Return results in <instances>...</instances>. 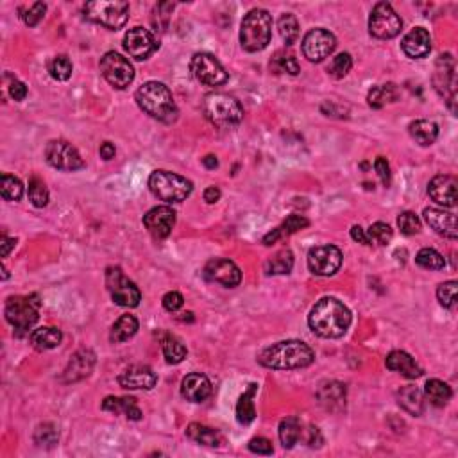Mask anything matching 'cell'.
I'll return each instance as SVG.
<instances>
[{
    "label": "cell",
    "instance_id": "1",
    "mask_svg": "<svg viewBox=\"0 0 458 458\" xmlns=\"http://www.w3.org/2000/svg\"><path fill=\"white\" fill-rule=\"evenodd\" d=\"M351 323L353 315L349 308L335 297H323L308 315L311 331L323 339H340L349 330Z\"/></svg>",
    "mask_w": 458,
    "mask_h": 458
},
{
    "label": "cell",
    "instance_id": "2",
    "mask_svg": "<svg viewBox=\"0 0 458 458\" xmlns=\"http://www.w3.org/2000/svg\"><path fill=\"white\" fill-rule=\"evenodd\" d=\"M315 360V353L308 344L301 340H285L274 346L263 349L258 356V362L267 369H303L311 365Z\"/></svg>",
    "mask_w": 458,
    "mask_h": 458
},
{
    "label": "cell",
    "instance_id": "3",
    "mask_svg": "<svg viewBox=\"0 0 458 458\" xmlns=\"http://www.w3.org/2000/svg\"><path fill=\"white\" fill-rule=\"evenodd\" d=\"M136 102L149 116L172 124L177 119V106L174 102L170 90L163 83L149 81L136 92Z\"/></svg>",
    "mask_w": 458,
    "mask_h": 458
},
{
    "label": "cell",
    "instance_id": "4",
    "mask_svg": "<svg viewBox=\"0 0 458 458\" xmlns=\"http://www.w3.org/2000/svg\"><path fill=\"white\" fill-rule=\"evenodd\" d=\"M272 16L265 9H252L240 25V43L248 52H260L271 43Z\"/></svg>",
    "mask_w": 458,
    "mask_h": 458
},
{
    "label": "cell",
    "instance_id": "5",
    "mask_svg": "<svg viewBox=\"0 0 458 458\" xmlns=\"http://www.w3.org/2000/svg\"><path fill=\"white\" fill-rule=\"evenodd\" d=\"M204 115L211 124L222 129L238 126L243 119L242 104L227 93H210L204 99Z\"/></svg>",
    "mask_w": 458,
    "mask_h": 458
},
{
    "label": "cell",
    "instance_id": "6",
    "mask_svg": "<svg viewBox=\"0 0 458 458\" xmlns=\"http://www.w3.org/2000/svg\"><path fill=\"white\" fill-rule=\"evenodd\" d=\"M149 188L158 199L165 203H181L190 197L194 184L187 177L168 170H154L149 177Z\"/></svg>",
    "mask_w": 458,
    "mask_h": 458
},
{
    "label": "cell",
    "instance_id": "7",
    "mask_svg": "<svg viewBox=\"0 0 458 458\" xmlns=\"http://www.w3.org/2000/svg\"><path fill=\"white\" fill-rule=\"evenodd\" d=\"M88 20L112 31H119L129 20V4L124 0H95L84 6Z\"/></svg>",
    "mask_w": 458,
    "mask_h": 458
},
{
    "label": "cell",
    "instance_id": "8",
    "mask_svg": "<svg viewBox=\"0 0 458 458\" xmlns=\"http://www.w3.org/2000/svg\"><path fill=\"white\" fill-rule=\"evenodd\" d=\"M6 321L18 333H25L36 324L40 317V299L38 295H15L6 303Z\"/></svg>",
    "mask_w": 458,
    "mask_h": 458
},
{
    "label": "cell",
    "instance_id": "9",
    "mask_svg": "<svg viewBox=\"0 0 458 458\" xmlns=\"http://www.w3.org/2000/svg\"><path fill=\"white\" fill-rule=\"evenodd\" d=\"M403 29V20L389 2H378L369 16V32L378 40H391Z\"/></svg>",
    "mask_w": 458,
    "mask_h": 458
},
{
    "label": "cell",
    "instance_id": "10",
    "mask_svg": "<svg viewBox=\"0 0 458 458\" xmlns=\"http://www.w3.org/2000/svg\"><path fill=\"white\" fill-rule=\"evenodd\" d=\"M106 285H108L112 299L119 307L135 308L140 304L142 294H140L138 287L133 283L131 279L126 278L120 267H109L106 271Z\"/></svg>",
    "mask_w": 458,
    "mask_h": 458
},
{
    "label": "cell",
    "instance_id": "11",
    "mask_svg": "<svg viewBox=\"0 0 458 458\" xmlns=\"http://www.w3.org/2000/svg\"><path fill=\"white\" fill-rule=\"evenodd\" d=\"M100 72L112 86L116 90H124L135 81V68L119 52H106L100 60Z\"/></svg>",
    "mask_w": 458,
    "mask_h": 458
},
{
    "label": "cell",
    "instance_id": "12",
    "mask_svg": "<svg viewBox=\"0 0 458 458\" xmlns=\"http://www.w3.org/2000/svg\"><path fill=\"white\" fill-rule=\"evenodd\" d=\"M190 68L196 79L206 86H222L229 79L226 68L213 54H208V52H199L191 58Z\"/></svg>",
    "mask_w": 458,
    "mask_h": 458
},
{
    "label": "cell",
    "instance_id": "13",
    "mask_svg": "<svg viewBox=\"0 0 458 458\" xmlns=\"http://www.w3.org/2000/svg\"><path fill=\"white\" fill-rule=\"evenodd\" d=\"M45 158H47L48 165L65 172H74L84 167V161L81 158L79 151L74 145L68 144V142H63V140H52V142H48L47 149H45Z\"/></svg>",
    "mask_w": 458,
    "mask_h": 458
},
{
    "label": "cell",
    "instance_id": "14",
    "mask_svg": "<svg viewBox=\"0 0 458 458\" xmlns=\"http://www.w3.org/2000/svg\"><path fill=\"white\" fill-rule=\"evenodd\" d=\"M337 47V40L326 29H314L304 36L303 40V54L311 63H321L331 56Z\"/></svg>",
    "mask_w": 458,
    "mask_h": 458
},
{
    "label": "cell",
    "instance_id": "15",
    "mask_svg": "<svg viewBox=\"0 0 458 458\" xmlns=\"http://www.w3.org/2000/svg\"><path fill=\"white\" fill-rule=\"evenodd\" d=\"M342 265V252L335 245H319L308 252V267L315 276H333Z\"/></svg>",
    "mask_w": 458,
    "mask_h": 458
},
{
    "label": "cell",
    "instance_id": "16",
    "mask_svg": "<svg viewBox=\"0 0 458 458\" xmlns=\"http://www.w3.org/2000/svg\"><path fill=\"white\" fill-rule=\"evenodd\" d=\"M124 48L129 56L138 61L147 60L158 48V41L152 36V32L144 27H133L126 32Z\"/></svg>",
    "mask_w": 458,
    "mask_h": 458
},
{
    "label": "cell",
    "instance_id": "17",
    "mask_svg": "<svg viewBox=\"0 0 458 458\" xmlns=\"http://www.w3.org/2000/svg\"><path fill=\"white\" fill-rule=\"evenodd\" d=\"M204 276L210 281H215V283L224 285L227 288L238 287L240 281H242V272L236 267V263L226 258L210 260L206 263V267H204Z\"/></svg>",
    "mask_w": 458,
    "mask_h": 458
},
{
    "label": "cell",
    "instance_id": "18",
    "mask_svg": "<svg viewBox=\"0 0 458 458\" xmlns=\"http://www.w3.org/2000/svg\"><path fill=\"white\" fill-rule=\"evenodd\" d=\"M144 224L154 238H167L175 226V211L168 206H156L147 211Z\"/></svg>",
    "mask_w": 458,
    "mask_h": 458
},
{
    "label": "cell",
    "instance_id": "19",
    "mask_svg": "<svg viewBox=\"0 0 458 458\" xmlns=\"http://www.w3.org/2000/svg\"><path fill=\"white\" fill-rule=\"evenodd\" d=\"M435 88L438 90V93L444 97H447V102H450V108L453 109L454 102V61L451 58V54H444V56L438 58L437 61V72H435Z\"/></svg>",
    "mask_w": 458,
    "mask_h": 458
},
{
    "label": "cell",
    "instance_id": "20",
    "mask_svg": "<svg viewBox=\"0 0 458 458\" xmlns=\"http://www.w3.org/2000/svg\"><path fill=\"white\" fill-rule=\"evenodd\" d=\"M120 386L129 391H151L158 383V376L147 365H133L119 376Z\"/></svg>",
    "mask_w": 458,
    "mask_h": 458
},
{
    "label": "cell",
    "instance_id": "21",
    "mask_svg": "<svg viewBox=\"0 0 458 458\" xmlns=\"http://www.w3.org/2000/svg\"><path fill=\"white\" fill-rule=\"evenodd\" d=\"M457 177L453 175H435L428 184V194L435 203L443 206H457Z\"/></svg>",
    "mask_w": 458,
    "mask_h": 458
},
{
    "label": "cell",
    "instance_id": "22",
    "mask_svg": "<svg viewBox=\"0 0 458 458\" xmlns=\"http://www.w3.org/2000/svg\"><path fill=\"white\" fill-rule=\"evenodd\" d=\"M403 52L412 60L426 58L431 50V36L424 27H415L401 41Z\"/></svg>",
    "mask_w": 458,
    "mask_h": 458
},
{
    "label": "cell",
    "instance_id": "23",
    "mask_svg": "<svg viewBox=\"0 0 458 458\" xmlns=\"http://www.w3.org/2000/svg\"><path fill=\"white\" fill-rule=\"evenodd\" d=\"M93 367H95V355L90 349H81L77 351L76 355L72 356V360L68 362V367L65 369L63 382L74 383L81 382L86 376L92 375Z\"/></svg>",
    "mask_w": 458,
    "mask_h": 458
},
{
    "label": "cell",
    "instance_id": "24",
    "mask_svg": "<svg viewBox=\"0 0 458 458\" xmlns=\"http://www.w3.org/2000/svg\"><path fill=\"white\" fill-rule=\"evenodd\" d=\"M424 220L428 222V226L433 229L438 235L446 236V238L454 240L458 236L457 229V217L450 211L438 210V208H426L424 210Z\"/></svg>",
    "mask_w": 458,
    "mask_h": 458
},
{
    "label": "cell",
    "instance_id": "25",
    "mask_svg": "<svg viewBox=\"0 0 458 458\" xmlns=\"http://www.w3.org/2000/svg\"><path fill=\"white\" fill-rule=\"evenodd\" d=\"M181 394L187 401L203 403L211 394L210 379L201 372H191V375L184 376L183 383H181Z\"/></svg>",
    "mask_w": 458,
    "mask_h": 458
},
{
    "label": "cell",
    "instance_id": "26",
    "mask_svg": "<svg viewBox=\"0 0 458 458\" xmlns=\"http://www.w3.org/2000/svg\"><path fill=\"white\" fill-rule=\"evenodd\" d=\"M386 369L398 372V375L405 376L408 379H415L422 376V369L417 365L414 358L405 351H392L391 355L386 356Z\"/></svg>",
    "mask_w": 458,
    "mask_h": 458
},
{
    "label": "cell",
    "instance_id": "27",
    "mask_svg": "<svg viewBox=\"0 0 458 458\" xmlns=\"http://www.w3.org/2000/svg\"><path fill=\"white\" fill-rule=\"evenodd\" d=\"M319 401L326 410L339 412L342 410L346 405V386L339 382H326L321 385L319 392Z\"/></svg>",
    "mask_w": 458,
    "mask_h": 458
},
{
    "label": "cell",
    "instance_id": "28",
    "mask_svg": "<svg viewBox=\"0 0 458 458\" xmlns=\"http://www.w3.org/2000/svg\"><path fill=\"white\" fill-rule=\"evenodd\" d=\"M308 226H310V222H308V219H304L303 215H288L287 220H285L281 226L272 229V231L263 238V243H265V245H272V243L278 242L279 238L294 235V233L301 231V229H304V227Z\"/></svg>",
    "mask_w": 458,
    "mask_h": 458
},
{
    "label": "cell",
    "instance_id": "29",
    "mask_svg": "<svg viewBox=\"0 0 458 458\" xmlns=\"http://www.w3.org/2000/svg\"><path fill=\"white\" fill-rule=\"evenodd\" d=\"M187 435L194 443L203 444V446L219 447L224 444V437L220 435V431L213 430V428L210 426H204V424H199V422H191L190 426L187 428Z\"/></svg>",
    "mask_w": 458,
    "mask_h": 458
},
{
    "label": "cell",
    "instance_id": "30",
    "mask_svg": "<svg viewBox=\"0 0 458 458\" xmlns=\"http://www.w3.org/2000/svg\"><path fill=\"white\" fill-rule=\"evenodd\" d=\"M398 401L403 407V410H407L408 414L415 415V417H419V415L422 414V410H424L422 392L414 385L401 386V391L398 392Z\"/></svg>",
    "mask_w": 458,
    "mask_h": 458
},
{
    "label": "cell",
    "instance_id": "31",
    "mask_svg": "<svg viewBox=\"0 0 458 458\" xmlns=\"http://www.w3.org/2000/svg\"><path fill=\"white\" fill-rule=\"evenodd\" d=\"M102 408L108 412H113V414H126L133 421H140L142 419V410L136 407V399L133 398H109L104 399Z\"/></svg>",
    "mask_w": 458,
    "mask_h": 458
},
{
    "label": "cell",
    "instance_id": "32",
    "mask_svg": "<svg viewBox=\"0 0 458 458\" xmlns=\"http://www.w3.org/2000/svg\"><path fill=\"white\" fill-rule=\"evenodd\" d=\"M138 331V319H136L135 315H122L112 328V333H109V340L113 344H122L126 340L133 339Z\"/></svg>",
    "mask_w": 458,
    "mask_h": 458
},
{
    "label": "cell",
    "instance_id": "33",
    "mask_svg": "<svg viewBox=\"0 0 458 458\" xmlns=\"http://www.w3.org/2000/svg\"><path fill=\"white\" fill-rule=\"evenodd\" d=\"M31 344L38 351L54 349L61 344V331L58 328H38L31 333Z\"/></svg>",
    "mask_w": 458,
    "mask_h": 458
},
{
    "label": "cell",
    "instance_id": "34",
    "mask_svg": "<svg viewBox=\"0 0 458 458\" xmlns=\"http://www.w3.org/2000/svg\"><path fill=\"white\" fill-rule=\"evenodd\" d=\"M258 391V385L252 383L249 385V389L240 396L238 405H236V419H238L240 424H251L256 419V408H255V394Z\"/></svg>",
    "mask_w": 458,
    "mask_h": 458
},
{
    "label": "cell",
    "instance_id": "35",
    "mask_svg": "<svg viewBox=\"0 0 458 458\" xmlns=\"http://www.w3.org/2000/svg\"><path fill=\"white\" fill-rule=\"evenodd\" d=\"M408 129H410L412 138L419 145H424V147L435 144V140L438 136V126L435 122H430V120H415Z\"/></svg>",
    "mask_w": 458,
    "mask_h": 458
},
{
    "label": "cell",
    "instance_id": "36",
    "mask_svg": "<svg viewBox=\"0 0 458 458\" xmlns=\"http://www.w3.org/2000/svg\"><path fill=\"white\" fill-rule=\"evenodd\" d=\"M303 437V426L297 417H287L279 422V440L283 444V447L290 450Z\"/></svg>",
    "mask_w": 458,
    "mask_h": 458
},
{
    "label": "cell",
    "instance_id": "37",
    "mask_svg": "<svg viewBox=\"0 0 458 458\" xmlns=\"http://www.w3.org/2000/svg\"><path fill=\"white\" fill-rule=\"evenodd\" d=\"M424 394L430 399L431 405L444 407L451 399L453 392H451V386L447 383L440 382V379H428L426 385H424Z\"/></svg>",
    "mask_w": 458,
    "mask_h": 458
},
{
    "label": "cell",
    "instance_id": "38",
    "mask_svg": "<svg viewBox=\"0 0 458 458\" xmlns=\"http://www.w3.org/2000/svg\"><path fill=\"white\" fill-rule=\"evenodd\" d=\"M292 267H294V255L288 249H283V251H279L274 258L265 263V272L269 276L290 274Z\"/></svg>",
    "mask_w": 458,
    "mask_h": 458
},
{
    "label": "cell",
    "instance_id": "39",
    "mask_svg": "<svg viewBox=\"0 0 458 458\" xmlns=\"http://www.w3.org/2000/svg\"><path fill=\"white\" fill-rule=\"evenodd\" d=\"M161 347H163L165 360H167L168 363H172V365L181 363L187 358V347H184V344L181 342L177 337H174V335H167L163 342H161Z\"/></svg>",
    "mask_w": 458,
    "mask_h": 458
},
{
    "label": "cell",
    "instance_id": "40",
    "mask_svg": "<svg viewBox=\"0 0 458 458\" xmlns=\"http://www.w3.org/2000/svg\"><path fill=\"white\" fill-rule=\"evenodd\" d=\"M398 99V90L394 84H383V86H375L367 95L369 106L371 108H383L386 102H394Z\"/></svg>",
    "mask_w": 458,
    "mask_h": 458
},
{
    "label": "cell",
    "instance_id": "41",
    "mask_svg": "<svg viewBox=\"0 0 458 458\" xmlns=\"http://www.w3.org/2000/svg\"><path fill=\"white\" fill-rule=\"evenodd\" d=\"M415 263H417L419 267L428 269V271H440V269L446 267V260H444V256L430 248H424L417 252V256H415Z\"/></svg>",
    "mask_w": 458,
    "mask_h": 458
},
{
    "label": "cell",
    "instance_id": "42",
    "mask_svg": "<svg viewBox=\"0 0 458 458\" xmlns=\"http://www.w3.org/2000/svg\"><path fill=\"white\" fill-rule=\"evenodd\" d=\"M279 34L287 45H294L299 38V22L292 13H285L278 22Z\"/></svg>",
    "mask_w": 458,
    "mask_h": 458
},
{
    "label": "cell",
    "instance_id": "43",
    "mask_svg": "<svg viewBox=\"0 0 458 458\" xmlns=\"http://www.w3.org/2000/svg\"><path fill=\"white\" fill-rule=\"evenodd\" d=\"M0 194L6 201H18L24 196V184L15 175L4 174L0 180Z\"/></svg>",
    "mask_w": 458,
    "mask_h": 458
},
{
    "label": "cell",
    "instance_id": "44",
    "mask_svg": "<svg viewBox=\"0 0 458 458\" xmlns=\"http://www.w3.org/2000/svg\"><path fill=\"white\" fill-rule=\"evenodd\" d=\"M367 240L369 245L376 243V245H386L392 238V227L385 222H376L367 229Z\"/></svg>",
    "mask_w": 458,
    "mask_h": 458
},
{
    "label": "cell",
    "instance_id": "45",
    "mask_svg": "<svg viewBox=\"0 0 458 458\" xmlns=\"http://www.w3.org/2000/svg\"><path fill=\"white\" fill-rule=\"evenodd\" d=\"M48 72H50L52 79L56 81H67L72 76V61L67 56H56L48 63Z\"/></svg>",
    "mask_w": 458,
    "mask_h": 458
},
{
    "label": "cell",
    "instance_id": "46",
    "mask_svg": "<svg viewBox=\"0 0 458 458\" xmlns=\"http://www.w3.org/2000/svg\"><path fill=\"white\" fill-rule=\"evenodd\" d=\"M29 199H31V203L36 208L47 206L48 190L43 181L38 180V177H32V180L29 181Z\"/></svg>",
    "mask_w": 458,
    "mask_h": 458
},
{
    "label": "cell",
    "instance_id": "47",
    "mask_svg": "<svg viewBox=\"0 0 458 458\" xmlns=\"http://www.w3.org/2000/svg\"><path fill=\"white\" fill-rule=\"evenodd\" d=\"M34 443L38 446H45V447H52L54 444H58V430L54 424L50 422H45V424H40L34 431Z\"/></svg>",
    "mask_w": 458,
    "mask_h": 458
},
{
    "label": "cell",
    "instance_id": "48",
    "mask_svg": "<svg viewBox=\"0 0 458 458\" xmlns=\"http://www.w3.org/2000/svg\"><path fill=\"white\" fill-rule=\"evenodd\" d=\"M45 11H47V6L43 2H34V4L27 6V8H20V16L29 27H34V25H38L43 20Z\"/></svg>",
    "mask_w": 458,
    "mask_h": 458
},
{
    "label": "cell",
    "instance_id": "49",
    "mask_svg": "<svg viewBox=\"0 0 458 458\" xmlns=\"http://www.w3.org/2000/svg\"><path fill=\"white\" fill-rule=\"evenodd\" d=\"M351 67H353V60H351L347 52H342V54H339V56H335L333 60H331L330 67H328V72L333 77H337V79H342L344 76H347Z\"/></svg>",
    "mask_w": 458,
    "mask_h": 458
},
{
    "label": "cell",
    "instance_id": "50",
    "mask_svg": "<svg viewBox=\"0 0 458 458\" xmlns=\"http://www.w3.org/2000/svg\"><path fill=\"white\" fill-rule=\"evenodd\" d=\"M457 281H446V283L438 285L437 297L438 303L444 308H454L457 307Z\"/></svg>",
    "mask_w": 458,
    "mask_h": 458
},
{
    "label": "cell",
    "instance_id": "51",
    "mask_svg": "<svg viewBox=\"0 0 458 458\" xmlns=\"http://www.w3.org/2000/svg\"><path fill=\"white\" fill-rule=\"evenodd\" d=\"M274 67L278 68L279 72H288L290 76H297L299 74V63L294 58V54L290 52H278L274 58Z\"/></svg>",
    "mask_w": 458,
    "mask_h": 458
},
{
    "label": "cell",
    "instance_id": "52",
    "mask_svg": "<svg viewBox=\"0 0 458 458\" xmlns=\"http://www.w3.org/2000/svg\"><path fill=\"white\" fill-rule=\"evenodd\" d=\"M398 226L403 235L408 236L421 231V220H419V217L415 215V213H412V211H405V213H401V215L398 217Z\"/></svg>",
    "mask_w": 458,
    "mask_h": 458
},
{
    "label": "cell",
    "instance_id": "53",
    "mask_svg": "<svg viewBox=\"0 0 458 458\" xmlns=\"http://www.w3.org/2000/svg\"><path fill=\"white\" fill-rule=\"evenodd\" d=\"M249 450L256 454H272L274 453V447H272L271 440L265 437H255L249 443Z\"/></svg>",
    "mask_w": 458,
    "mask_h": 458
},
{
    "label": "cell",
    "instance_id": "54",
    "mask_svg": "<svg viewBox=\"0 0 458 458\" xmlns=\"http://www.w3.org/2000/svg\"><path fill=\"white\" fill-rule=\"evenodd\" d=\"M184 304V299L180 292H168L163 295V308L167 311H177L181 310Z\"/></svg>",
    "mask_w": 458,
    "mask_h": 458
},
{
    "label": "cell",
    "instance_id": "55",
    "mask_svg": "<svg viewBox=\"0 0 458 458\" xmlns=\"http://www.w3.org/2000/svg\"><path fill=\"white\" fill-rule=\"evenodd\" d=\"M375 168L376 172H378L382 183L385 184V187H389V184H391V167H389V161L379 156V158H376L375 161Z\"/></svg>",
    "mask_w": 458,
    "mask_h": 458
},
{
    "label": "cell",
    "instance_id": "56",
    "mask_svg": "<svg viewBox=\"0 0 458 458\" xmlns=\"http://www.w3.org/2000/svg\"><path fill=\"white\" fill-rule=\"evenodd\" d=\"M9 95H11V99H15L20 102V100H24L25 97H27V86H25L22 81L15 79L11 83V86H9Z\"/></svg>",
    "mask_w": 458,
    "mask_h": 458
},
{
    "label": "cell",
    "instance_id": "57",
    "mask_svg": "<svg viewBox=\"0 0 458 458\" xmlns=\"http://www.w3.org/2000/svg\"><path fill=\"white\" fill-rule=\"evenodd\" d=\"M351 236L353 240L358 243H363V245H369V240H367V233L362 226H353L351 227Z\"/></svg>",
    "mask_w": 458,
    "mask_h": 458
},
{
    "label": "cell",
    "instance_id": "58",
    "mask_svg": "<svg viewBox=\"0 0 458 458\" xmlns=\"http://www.w3.org/2000/svg\"><path fill=\"white\" fill-rule=\"evenodd\" d=\"M220 199V190L217 187H210L204 190V201L208 204H215Z\"/></svg>",
    "mask_w": 458,
    "mask_h": 458
},
{
    "label": "cell",
    "instance_id": "59",
    "mask_svg": "<svg viewBox=\"0 0 458 458\" xmlns=\"http://www.w3.org/2000/svg\"><path fill=\"white\" fill-rule=\"evenodd\" d=\"M308 433H310V437H308V444H310L311 447L321 446V444H323V437H321V433H319V428L310 426Z\"/></svg>",
    "mask_w": 458,
    "mask_h": 458
},
{
    "label": "cell",
    "instance_id": "60",
    "mask_svg": "<svg viewBox=\"0 0 458 458\" xmlns=\"http://www.w3.org/2000/svg\"><path fill=\"white\" fill-rule=\"evenodd\" d=\"M115 145L109 144V142H104L102 145H100V158H104V160H112V158H115Z\"/></svg>",
    "mask_w": 458,
    "mask_h": 458
},
{
    "label": "cell",
    "instance_id": "61",
    "mask_svg": "<svg viewBox=\"0 0 458 458\" xmlns=\"http://www.w3.org/2000/svg\"><path fill=\"white\" fill-rule=\"evenodd\" d=\"M0 248H2V258H6V256L9 255V251H11L13 248L16 245V240L15 238H8L6 235H2V240H0Z\"/></svg>",
    "mask_w": 458,
    "mask_h": 458
},
{
    "label": "cell",
    "instance_id": "62",
    "mask_svg": "<svg viewBox=\"0 0 458 458\" xmlns=\"http://www.w3.org/2000/svg\"><path fill=\"white\" fill-rule=\"evenodd\" d=\"M203 163H204V167L206 168H217L219 167V161H217V158L213 154H208L206 158H203Z\"/></svg>",
    "mask_w": 458,
    "mask_h": 458
}]
</instances>
